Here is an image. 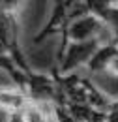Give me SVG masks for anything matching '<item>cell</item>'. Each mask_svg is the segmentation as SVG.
Returning <instances> with one entry per match:
<instances>
[{
    "mask_svg": "<svg viewBox=\"0 0 118 122\" xmlns=\"http://www.w3.org/2000/svg\"><path fill=\"white\" fill-rule=\"evenodd\" d=\"M25 122H58L56 120V103L49 102H32L23 111Z\"/></svg>",
    "mask_w": 118,
    "mask_h": 122,
    "instance_id": "obj_6",
    "label": "cell"
},
{
    "mask_svg": "<svg viewBox=\"0 0 118 122\" xmlns=\"http://www.w3.org/2000/svg\"><path fill=\"white\" fill-rule=\"evenodd\" d=\"M118 53V45L114 41H109V43H101L98 47V51L94 53L92 60L88 62V71L90 73H103V71H109L111 68V62L114 58V55Z\"/></svg>",
    "mask_w": 118,
    "mask_h": 122,
    "instance_id": "obj_7",
    "label": "cell"
},
{
    "mask_svg": "<svg viewBox=\"0 0 118 122\" xmlns=\"http://www.w3.org/2000/svg\"><path fill=\"white\" fill-rule=\"evenodd\" d=\"M90 13L99 17L107 25V28L111 30L113 41L118 45V2H105V0H98V2H88Z\"/></svg>",
    "mask_w": 118,
    "mask_h": 122,
    "instance_id": "obj_5",
    "label": "cell"
},
{
    "mask_svg": "<svg viewBox=\"0 0 118 122\" xmlns=\"http://www.w3.org/2000/svg\"><path fill=\"white\" fill-rule=\"evenodd\" d=\"M101 45L99 41H88V43H69L58 55V73L60 75H71L77 68L88 66L94 53Z\"/></svg>",
    "mask_w": 118,
    "mask_h": 122,
    "instance_id": "obj_3",
    "label": "cell"
},
{
    "mask_svg": "<svg viewBox=\"0 0 118 122\" xmlns=\"http://www.w3.org/2000/svg\"><path fill=\"white\" fill-rule=\"evenodd\" d=\"M77 17V8H75V2H69V0H58L53 4L51 8V13L47 17L45 25L41 26V30L34 36V43H43L47 38L51 36H56L58 34L60 38L66 34L69 23Z\"/></svg>",
    "mask_w": 118,
    "mask_h": 122,
    "instance_id": "obj_2",
    "label": "cell"
},
{
    "mask_svg": "<svg viewBox=\"0 0 118 122\" xmlns=\"http://www.w3.org/2000/svg\"><path fill=\"white\" fill-rule=\"evenodd\" d=\"M30 103L28 92L21 86H0V109L6 111L8 115L23 113L25 107Z\"/></svg>",
    "mask_w": 118,
    "mask_h": 122,
    "instance_id": "obj_4",
    "label": "cell"
},
{
    "mask_svg": "<svg viewBox=\"0 0 118 122\" xmlns=\"http://www.w3.org/2000/svg\"><path fill=\"white\" fill-rule=\"evenodd\" d=\"M105 122H118V100H113V103L105 111Z\"/></svg>",
    "mask_w": 118,
    "mask_h": 122,
    "instance_id": "obj_8",
    "label": "cell"
},
{
    "mask_svg": "<svg viewBox=\"0 0 118 122\" xmlns=\"http://www.w3.org/2000/svg\"><path fill=\"white\" fill-rule=\"evenodd\" d=\"M88 41H99V43L113 41V36H111V30L107 28V25L94 13H86L83 17H77L69 23L66 34L62 36L58 55L69 43H88Z\"/></svg>",
    "mask_w": 118,
    "mask_h": 122,
    "instance_id": "obj_1",
    "label": "cell"
},
{
    "mask_svg": "<svg viewBox=\"0 0 118 122\" xmlns=\"http://www.w3.org/2000/svg\"><path fill=\"white\" fill-rule=\"evenodd\" d=\"M109 73H113V75H118V53L114 55V58H113V62H111Z\"/></svg>",
    "mask_w": 118,
    "mask_h": 122,
    "instance_id": "obj_9",
    "label": "cell"
}]
</instances>
